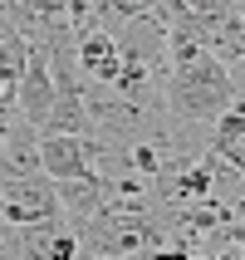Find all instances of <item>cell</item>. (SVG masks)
I'll list each match as a JSON object with an SVG mask.
<instances>
[{
  "label": "cell",
  "instance_id": "obj_4",
  "mask_svg": "<svg viewBox=\"0 0 245 260\" xmlns=\"http://www.w3.org/2000/svg\"><path fill=\"white\" fill-rule=\"evenodd\" d=\"M54 93H59V84H54V69H49V54H44V44H34L20 84L10 88V103H15V113L25 118L29 128H44V118L54 108Z\"/></svg>",
  "mask_w": 245,
  "mask_h": 260
},
{
  "label": "cell",
  "instance_id": "obj_3",
  "mask_svg": "<svg viewBox=\"0 0 245 260\" xmlns=\"http://www.w3.org/2000/svg\"><path fill=\"white\" fill-rule=\"evenodd\" d=\"M103 143L98 138H74V133H40V172L49 182H79L98 177Z\"/></svg>",
  "mask_w": 245,
  "mask_h": 260
},
{
  "label": "cell",
  "instance_id": "obj_5",
  "mask_svg": "<svg viewBox=\"0 0 245 260\" xmlns=\"http://www.w3.org/2000/svg\"><path fill=\"white\" fill-rule=\"evenodd\" d=\"M29 49H34V44L15 25H0V84L5 88L20 84V74H25V64H29Z\"/></svg>",
  "mask_w": 245,
  "mask_h": 260
},
{
  "label": "cell",
  "instance_id": "obj_1",
  "mask_svg": "<svg viewBox=\"0 0 245 260\" xmlns=\"http://www.w3.org/2000/svg\"><path fill=\"white\" fill-rule=\"evenodd\" d=\"M235 99L240 93H235L231 69L211 54H196L187 64H177L172 79H167V108L182 123H216Z\"/></svg>",
  "mask_w": 245,
  "mask_h": 260
},
{
  "label": "cell",
  "instance_id": "obj_2",
  "mask_svg": "<svg viewBox=\"0 0 245 260\" xmlns=\"http://www.w3.org/2000/svg\"><path fill=\"white\" fill-rule=\"evenodd\" d=\"M64 206H59V191L44 172L29 177H0V221L5 226H40V221H59Z\"/></svg>",
  "mask_w": 245,
  "mask_h": 260
}]
</instances>
